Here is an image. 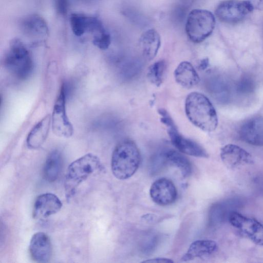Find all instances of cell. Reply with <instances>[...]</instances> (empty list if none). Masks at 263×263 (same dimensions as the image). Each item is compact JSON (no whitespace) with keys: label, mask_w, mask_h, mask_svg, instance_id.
<instances>
[{"label":"cell","mask_w":263,"mask_h":263,"mask_svg":"<svg viewBox=\"0 0 263 263\" xmlns=\"http://www.w3.org/2000/svg\"><path fill=\"white\" fill-rule=\"evenodd\" d=\"M176 81L185 88H191L198 84L199 77L193 65L189 62H181L174 71Z\"/></svg>","instance_id":"obj_18"},{"label":"cell","mask_w":263,"mask_h":263,"mask_svg":"<svg viewBox=\"0 0 263 263\" xmlns=\"http://www.w3.org/2000/svg\"><path fill=\"white\" fill-rule=\"evenodd\" d=\"M217 248V244L214 240H197L190 245L181 260L182 261H187L195 258L210 255L215 253Z\"/></svg>","instance_id":"obj_19"},{"label":"cell","mask_w":263,"mask_h":263,"mask_svg":"<svg viewBox=\"0 0 263 263\" xmlns=\"http://www.w3.org/2000/svg\"><path fill=\"white\" fill-rule=\"evenodd\" d=\"M53 1L55 9L58 14L62 16L65 15L68 9V0H53Z\"/></svg>","instance_id":"obj_27"},{"label":"cell","mask_w":263,"mask_h":263,"mask_svg":"<svg viewBox=\"0 0 263 263\" xmlns=\"http://www.w3.org/2000/svg\"><path fill=\"white\" fill-rule=\"evenodd\" d=\"M215 26V18L211 12L196 9L192 10L187 16L185 31L190 41L199 43L212 33Z\"/></svg>","instance_id":"obj_5"},{"label":"cell","mask_w":263,"mask_h":263,"mask_svg":"<svg viewBox=\"0 0 263 263\" xmlns=\"http://www.w3.org/2000/svg\"><path fill=\"white\" fill-rule=\"evenodd\" d=\"M92 17L82 13H72L69 16V24L73 33L81 36L89 32Z\"/></svg>","instance_id":"obj_22"},{"label":"cell","mask_w":263,"mask_h":263,"mask_svg":"<svg viewBox=\"0 0 263 263\" xmlns=\"http://www.w3.org/2000/svg\"><path fill=\"white\" fill-rule=\"evenodd\" d=\"M252 10L263 11V0H248Z\"/></svg>","instance_id":"obj_28"},{"label":"cell","mask_w":263,"mask_h":263,"mask_svg":"<svg viewBox=\"0 0 263 263\" xmlns=\"http://www.w3.org/2000/svg\"><path fill=\"white\" fill-rule=\"evenodd\" d=\"M92 43L101 50H106L111 43V36L108 31L99 35L92 36Z\"/></svg>","instance_id":"obj_26"},{"label":"cell","mask_w":263,"mask_h":263,"mask_svg":"<svg viewBox=\"0 0 263 263\" xmlns=\"http://www.w3.org/2000/svg\"><path fill=\"white\" fill-rule=\"evenodd\" d=\"M220 158L227 167L234 169L241 166L254 163L251 155L241 147L228 144L220 150Z\"/></svg>","instance_id":"obj_10"},{"label":"cell","mask_w":263,"mask_h":263,"mask_svg":"<svg viewBox=\"0 0 263 263\" xmlns=\"http://www.w3.org/2000/svg\"><path fill=\"white\" fill-rule=\"evenodd\" d=\"M149 194L153 201L160 205H167L174 203L177 196L174 183L165 178L159 179L152 184Z\"/></svg>","instance_id":"obj_11"},{"label":"cell","mask_w":263,"mask_h":263,"mask_svg":"<svg viewBox=\"0 0 263 263\" xmlns=\"http://www.w3.org/2000/svg\"><path fill=\"white\" fill-rule=\"evenodd\" d=\"M8 70L20 79L27 78L32 73L33 63L29 51L19 39L12 40L4 58Z\"/></svg>","instance_id":"obj_4"},{"label":"cell","mask_w":263,"mask_h":263,"mask_svg":"<svg viewBox=\"0 0 263 263\" xmlns=\"http://www.w3.org/2000/svg\"><path fill=\"white\" fill-rule=\"evenodd\" d=\"M166 68V63L162 60L151 65L147 72V77L149 82L156 86H160L164 80Z\"/></svg>","instance_id":"obj_23"},{"label":"cell","mask_w":263,"mask_h":263,"mask_svg":"<svg viewBox=\"0 0 263 263\" xmlns=\"http://www.w3.org/2000/svg\"><path fill=\"white\" fill-rule=\"evenodd\" d=\"M142 262L170 263L173 262V261L170 258L158 257L145 260L142 261Z\"/></svg>","instance_id":"obj_29"},{"label":"cell","mask_w":263,"mask_h":263,"mask_svg":"<svg viewBox=\"0 0 263 263\" xmlns=\"http://www.w3.org/2000/svg\"><path fill=\"white\" fill-rule=\"evenodd\" d=\"M102 166L100 159L90 153L73 161L69 165L65 178L64 187L67 199H70L79 185Z\"/></svg>","instance_id":"obj_3"},{"label":"cell","mask_w":263,"mask_h":263,"mask_svg":"<svg viewBox=\"0 0 263 263\" xmlns=\"http://www.w3.org/2000/svg\"><path fill=\"white\" fill-rule=\"evenodd\" d=\"M186 115L190 122L200 129L214 131L218 125L216 111L209 99L203 94L192 92L185 101Z\"/></svg>","instance_id":"obj_1"},{"label":"cell","mask_w":263,"mask_h":263,"mask_svg":"<svg viewBox=\"0 0 263 263\" xmlns=\"http://www.w3.org/2000/svg\"><path fill=\"white\" fill-rule=\"evenodd\" d=\"M51 123V115L48 114L33 127L26 140L27 145L29 148L36 149L45 142Z\"/></svg>","instance_id":"obj_17"},{"label":"cell","mask_w":263,"mask_h":263,"mask_svg":"<svg viewBox=\"0 0 263 263\" xmlns=\"http://www.w3.org/2000/svg\"><path fill=\"white\" fill-rule=\"evenodd\" d=\"M140 161L141 155L136 144L132 141L124 140L113 151L111 160L112 173L118 179H126L137 171Z\"/></svg>","instance_id":"obj_2"},{"label":"cell","mask_w":263,"mask_h":263,"mask_svg":"<svg viewBox=\"0 0 263 263\" xmlns=\"http://www.w3.org/2000/svg\"><path fill=\"white\" fill-rule=\"evenodd\" d=\"M164 163H168L179 169L184 177L189 176L192 173V165L189 160L181 152L174 149H167L161 154Z\"/></svg>","instance_id":"obj_20"},{"label":"cell","mask_w":263,"mask_h":263,"mask_svg":"<svg viewBox=\"0 0 263 263\" xmlns=\"http://www.w3.org/2000/svg\"><path fill=\"white\" fill-rule=\"evenodd\" d=\"M248 0H228L218 5L215 14L221 21L227 23H235L242 21L252 12Z\"/></svg>","instance_id":"obj_9"},{"label":"cell","mask_w":263,"mask_h":263,"mask_svg":"<svg viewBox=\"0 0 263 263\" xmlns=\"http://www.w3.org/2000/svg\"><path fill=\"white\" fill-rule=\"evenodd\" d=\"M29 250L32 259L37 262H47L52 253L51 242L48 235L43 232L34 234L30 240Z\"/></svg>","instance_id":"obj_12"},{"label":"cell","mask_w":263,"mask_h":263,"mask_svg":"<svg viewBox=\"0 0 263 263\" xmlns=\"http://www.w3.org/2000/svg\"><path fill=\"white\" fill-rule=\"evenodd\" d=\"M159 114L161 121L167 127L172 143L179 152L194 157H208V153L201 145L179 133L173 119L165 109L161 110Z\"/></svg>","instance_id":"obj_6"},{"label":"cell","mask_w":263,"mask_h":263,"mask_svg":"<svg viewBox=\"0 0 263 263\" xmlns=\"http://www.w3.org/2000/svg\"><path fill=\"white\" fill-rule=\"evenodd\" d=\"M213 85V93L219 101L227 102L230 100L231 88L227 81L223 79L218 78L214 80Z\"/></svg>","instance_id":"obj_24"},{"label":"cell","mask_w":263,"mask_h":263,"mask_svg":"<svg viewBox=\"0 0 263 263\" xmlns=\"http://www.w3.org/2000/svg\"><path fill=\"white\" fill-rule=\"evenodd\" d=\"M20 27L26 35L32 37H43L48 34L49 28L45 20L37 14H29L20 21Z\"/></svg>","instance_id":"obj_15"},{"label":"cell","mask_w":263,"mask_h":263,"mask_svg":"<svg viewBox=\"0 0 263 263\" xmlns=\"http://www.w3.org/2000/svg\"><path fill=\"white\" fill-rule=\"evenodd\" d=\"M255 83L254 79L248 75L242 76L236 85V90L240 95H248L252 92L255 89Z\"/></svg>","instance_id":"obj_25"},{"label":"cell","mask_w":263,"mask_h":263,"mask_svg":"<svg viewBox=\"0 0 263 263\" xmlns=\"http://www.w3.org/2000/svg\"><path fill=\"white\" fill-rule=\"evenodd\" d=\"M230 224L255 244L263 246V224L234 211L229 214Z\"/></svg>","instance_id":"obj_8"},{"label":"cell","mask_w":263,"mask_h":263,"mask_svg":"<svg viewBox=\"0 0 263 263\" xmlns=\"http://www.w3.org/2000/svg\"><path fill=\"white\" fill-rule=\"evenodd\" d=\"M63 84L54 105L51 116V126L54 134L60 137L69 138L73 128L67 116L66 109V89Z\"/></svg>","instance_id":"obj_7"},{"label":"cell","mask_w":263,"mask_h":263,"mask_svg":"<svg viewBox=\"0 0 263 263\" xmlns=\"http://www.w3.org/2000/svg\"><path fill=\"white\" fill-rule=\"evenodd\" d=\"M63 158L58 150H53L47 156L44 167L43 177L48 182H53L58 178L62 167Z\"/></svg>","instance_id":"obj_21"},{"label":"cell","mask_w":263,"mask_h":263,"mask_svg":"<svg viewBox=\"0 0 263 263\" xmlns=\"http://www.w3.org/2000/svg\"><path fill=\"white\" fill-rule=\"evenodd\" d=\"M209 61L207 59H203L200 64V67L202 69H205L208 66Z\"/></svg>","instance_id":"obj_30"},{"label":"cell","mask_w":263,"mask_h":263,"mask_svg":"<svg viewBox=\"0 0 263 263\" xmlns=\"http://www.w3.org/2000/svg\"><path fill=\"white\" fill-rule=\"evenodd\" d=\"M62 206L60 199L55 194L46 193L37 197L34 203L33 216L45 219L58 213Z\"/></svg>","instance_id":"obj_13"},{"label":"cell","mask_w":263,"mask_h":263,"mask_svg":"<svg viewBox=\"0 0 263 263\" xmlns=\"http://www.w3.org/2000/svg\"><path fill=\"white\" fill-rule=\"evenodd\" d=\"M239 133L241 139L245 142L263 146V117L248 120L241 126Z\"/></svg>","instance_id":"obj_14"},{"label":"cell","mask_w":263,"mask_h":263,"mask_svg":"<svg viewBox=\"0 0 263 263\" xmlns=\"http://www.w3.org/2000/svg\"><path fill=\"white\" fill-rule=\"evenodd\" d=\"M139 45L143 57L148 60L155 58L161 46V36L155 29L145 31L140 37Z\"/></svg>","instance_id":"obj_16"}]
</instances>
